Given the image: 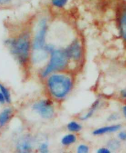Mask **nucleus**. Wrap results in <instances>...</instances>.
<instances>
[{
  "instance_id": "nucleus-12",
  "label": "nucleus",
  "mask_w": 126,
  "mask_h": 153,
  "mask_svg": "<svg viewBox=\"0 0 126 153\" xmlns=\"http://www.w3.org/2000/svg\"><path fill=\"white\" fill-rule=\"evenodd\" d=\"M68 129L72 132H77L82 129V126L76 122H71L68 125Z\"/></svg>"
},
{
  "instance_id": "nucleus-4",
  "label": "nucleus",
  "mask_w": 126,
  "mask_h": 153,
  "mask_svg": "<svg viewBox=\"0 0 126 153\" xmlns=\"http://www.w3.org/2000/svg\"><path fill=\"white\" fill-rule=\"evenodd\" d=\"M48 29L47 21L45 19H42L40 21L38 27L33 39V48L35 52L43 51L45 50V38Z\"/></svg>"
},
{
  "instance_id": "nucleus-19",
  "label": "nucleus",
  "mask_w": 126,
  "mask_h": 153,
  "mask_svg": "<svg viewBox=\"0 0 126 153\" xmlns=\"http://www.w3.org/2000/svg\"><path fill=\"white\" fill-rule=\"evenodd\" d=\"M119 138L123 141H126V132L125 131H121L119 134Z\"/></svg>"
},
{
  "instance_id": "nucleus-1",
  "label": "nucleus",
  "mask_w": 126,
  "mask_h": 153,
  "mask_svg": "<svg viewBox=\"0 0 126 153\" xmlns=\"http://www.w3.org/2000/svg\"><path fill=\"white\" fill-rule=\"evenodd\" d=\"M72 86L71 78L63 74H54L48 79V86L52 95L56 99H63L68 94Z\"/></svg>"
},
{
  "instance_id": "nucleus-10",
  "label": "nucleus",
  "mask_w": 126,
  "mask_h": 153,
  "mask_svg": "<svg viewBox=\"0 0 126 153\" xmlns=\"http://www.w3.org/2000/svg\"><path fill=\"white\" fill-rule=\"evenodd\" d=\"M12 110L11 108H6L4 110L2 113L0 114V127H2L6 125L9 121L11 117Z\"/></svg>"
},
{
  "instance_id": "nucleus-17",
  "label": "nucleus",
  "mask_w": 126,
  "mask_h": 153,
  "mask_svg": "<svg viewBox=\"0 0 126 153\" xmlns=\"http://www.w3.org/2000/svg\"><path fill=\"white\" fill-rule=\"evenodd\" d=\"M88 147L85 145V144H80L77 148V152L79 153H86L88 152Z\"/></svg>"
},
{
  "instance_id": "nucleus-23",
  "label": "nucleus",
  "mask_w": 126,
  "mask_h": 153,
  "mask_svg": "<svg viewBox=\"0 0 126 153\" xmlns=\"http://www.w3.org/2000/svg\"><path fill=\"white\" fill-rule=\"evenodd\" d=\"M121 94H122V96L123 97L126 98V90L122 91V92H121Z\"/></svg>"
},
{
  "instance_id": "nucleus-3",
  "label": "nucleus",
  "mask_w": 126,
  "mask_h": 153,
  "mask_svg": "<svg viewBox=\"0 0 126 153\" xmlns=\"http://www.w3.org/2000/svg\"><path fill=\"white\" fill-rule=\"evenodd\" d=\"M49 52L51 53V58L46 68L42 73L43 77H46L54 71L64 69L68 63V57L64 51L55 50L53 48Z\"/></svg>"
},
{
  "instance_id": "nucleus-18",
  "label": "nucleus",
  "mask_w": 126,
  "mask_h": 153,
  "mask_svg": "<svg viewBox=\"0 0 126 153\" xmlns=\"http://www.w3.org/2000/svg\"><path fill=\"white\" fill-rule=\"evenodd\" d=\"M40 151L41 152H48V144L46 143H43L41 144V145L40 146Z\"/></svg>"
},
{
  "instance_id": "nucleus-7",
  "label": "nucleus",
  "mask_w": 126,
  "mask_h": 153,
  "mask_svg": "<svg viewBox=\"0 0 126 153\" xmlns=\"http://www.w3.org/2000/svg\"><path fill=\"white\" fill-rule=\"evenodd\" d=\"M121 128V126L119 125H116L112 126H104L99 128L98 129L95 130L93 133L94 135H101L103 134L107 133H112L117 131Z\"/></svg>"
},
{
  "instance_id": "nucleus-8",
  "label": "nucleus",
  "mask_w": 126,
  "mask_h": 153,
  "mask_svg": "<svg viewBox=\"0 0 126 153\" xmlns=\"http://www.w3.org/2000/svg\"><path fill=\"white\" fill-rule=\"evenodd\" d=\"M17 149L21 152H28L32 149V144L28 138H23L21 140L18 145H17Z\"/></svg>"
},
{
  "instance_id": "nucleus-22",
  "label": "nucleus",
  "mask_w": 126,
  "mask_h": 153,
  "mask_svg": "<svg viewBox=\"0 0 126 153\" xmlns=\"http://www.w3.org/2000/svg\"><path fill=\"white\" fill-rule=\"evenodd\" d=\"M12 1V0H0V4H4L10 3Z\"/></svg>"
},
{
  "instance_id": "nucleus-11",
  "label": "nucleus",
  "mask_w": 126,
  "mask_h": 153,
  "mask_svg": "<svg viewBox=\"0 0 126 153\" xmlns=\"http://www.w3.org/2000/svg\"><path fill=\"white\" fill-rule=\"evenodd\" d=\"M75 141H76V137L73 134H66L61 140V143L64 146H69Z\"/></svg>"
},
{
  "instance_id": "nucleus-6",
  "label": "nucleus",
  "mask_w": 126,
  "mask_h": 153,
  "mask_svg": "<svg viewBox=\"0 0 126 153\" xmlns=\"http://www.w3.org/2000/svg\"><path fill=\"white\" fill-rule=\"evenodd\" d=\"M65 53L68 56V58L77 61L82 56V48L79 42L77 40L74 41L72 43L69 45L65 50Z\"/></svg>"
},
{
  "instance_id": "nucleus-5",
  "label": "nucleus",
  "mask_w": 126,
  "mask_h": 153,
  "mask_svg": "<svg viewBox=\"0 0 126 153\" xmlns=\"http://www.w3.org/2000/svg\"><path fill=\"white\" fill-rule=\"evenodd\" d=\"M33 110L36 111L41 117L49 119L54 115V108L50 102L46 100H40L33 106Z\"/></svg>"
},
{
  "instance_id": "nucleus-2",
  "label": "nucleus",
  "mask_w": 126,
  "mask_h": 153,
  "mask_svg": "<svg viewBox=\"0 0 126 153\" xmlns=\"http://www.w3.org/2000/svg\"><path fill=\"white\" fill-rule=\"evenodd\" d=\"M6 43L20 63L24 64L27 61L30 50V40L27 34H23L17 39L8 40Z\"/></svg>"
},
{
  "instance_id": "nucleus-15",
  "label": "nucleus",
  "mask_w": 126,
  "mask_h": 153,
  "mask_svg": "<svg viewBox=\"0 0 126 153\" xmlns=\"http://www.w3.org/2000/svg\"><path fill=\"white\" fill-rule=\"evenodd\" d=\"M0 91L2 92V94H3L6 101L8 103L11 102V96H10V93L9 91L7 90V88H6L3 85L0 84Z\"/></svg>"
},
{
  "instance_id": "nucleus-13",
  "label": "nucleus",
  "mask_w": 126,
  "mask_h": 153,
  "mask_svg": "<svg viewBox=\"0 0 126 153\" xmlns=\"http://www.w3.org/2000/svg\"><path fill=\"white\" fill-rule=\"evenodd\" d=\"M69 0H51L52 4L57 8H63L67 4Z\"/></svg>"
},
{
  "instance_id": "nucleus-21",
  "label": "nucleus",
  "mask_w": 126,
  "mask_h": 153,
  "mask_svg": "<svg viewBox=\"0 0 126 153\" xmlns=\"http://www.w3.org/2000/svg\"><path fill=\"white\" fill-rule=\"evenodd\" d=\"M5 101H6V100H5V98H4L3 94H2L1 92H0V102L3 104L5 102Z\"/></svg>"
},
{
  "instance_id": "nucleus-20",
  "label": "nucleus",
  "mask_w": 126,
  "mask_h": 153,
  "mask_svg": "<svg viewBox=\"0 0 126 153\" xmlns=\"http://www.w3.org/2000/svg\"><path fill=\"white\" fill-rule=\"evenodd\" d=\"M97 152L98 153H110V151L107 148H100V149H98Z\"/></svg>"
},
{
  "instance_id": "nucleus-24",
  "label": "nucleus",
  "mask_w": 126,
  "mask_h": 153,
  "mask_svg": "<svg viewBox=\"0 0 126 153\" xmlns=\"http://www.w3.org/2000/svg\"><path fill=\"white\" fill-rule=\"evenodd\" d=\"M123 112H124V116H125V118H126V105L124 106V108H123Z\"/></svg>"
},
{
  "instance_id": "nucleus-16",
  "label": "nucleus",
  "mask_w": 126,
  "mask_h": 153,
  "mask_svg": "<svg viewBox=\"0 0 126 153\" xmlns=\"http://www.w3.org/2000/svg\"><path fill=\"white\" fill-rule=\"evenodd\" d=\"M108 146L111 149H116L120 146V143L118 141L112 140L108 143Z\"/></svg>"
},
{
  "instance_id": "nucleus-9",
  "label": "nucleus",
  "mask_w": 126,
  "mask_h": 153,
  "mask_svg": "<svg viewBox=\"0 0 126 153\" xmlns=\"http://www.w3.org/2000/svg\"><path fill=\"white\" fill-rule=\"evenodd\" d=\"M119 27L122 37L126 40V9H125L121 14L119 19Z\"/></svg>"
},
{
  "instance_id": "nucleus-14",
  "label": "nucleus",
  "mask_w": 126,
  "mask_h": 153,
  "mask_svg": "<svg viewBox=\"0 0 126 153\" xmlns=\"http://www.w3.org/2000/svg\"><path fill=\"white\" fill-rule=\"evenodd\" d=\"M98 105H99V100H97L95 102L93 105H92V107L90 108V110H89V112L86 115H85L83 117H82V120H87V119L89 118L91 115H93L94 112L95 111V110L97 108Z\"/></svg>"
}]
</instances>
